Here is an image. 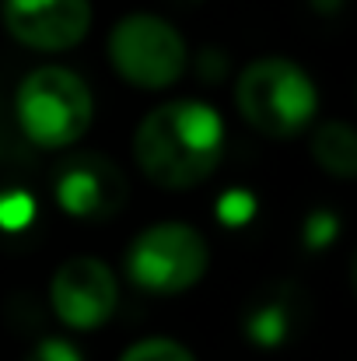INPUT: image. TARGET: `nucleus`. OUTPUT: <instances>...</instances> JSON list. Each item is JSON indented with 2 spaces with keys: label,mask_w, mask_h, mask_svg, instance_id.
Listing matches in <instances>:
<instances>
[{
  "label": "nucleus",
  "mask_w": 357,
  "mask_h": 361,
  "mask_svg": "<svg viewBox=\"0 0 357 361\" xmlns=\"http://www.w3.org/2000/svg\"><path fill=\"white\" fill-rule=\"evenodd\" d=\"M225 154V120L214 106L175 99L151 109L133 133V161L151 186L193 190L214 176Z\"/></svg>",
  "instance_id": "f257e3e1"
},
{
  "label": "nucleus",
  "mask_w": 357,
  "mask_h": 361,
  "mask_svg": "<svg viewBox=\"0 0 357 361\" xmlns=\"http://www.w3.org/2000/svg\"><path fill=\"white\" fill-rule=\"evenodd\" d=\"M235 106L256 133L287 140L312 126L319 92L301 63L287 56H259L238 74Z\"/></svg>",
  "instance_id": "f03ea898"
},
{
  "label": "nucleus",
  "mask_w": 357,
  "mask_h": 361,
  "mask_svg": "<svg viewBox=\"0 0 357 361\" xmlns=\"http://www.w3.org/2000/svg\"><path fill=\"white\" fill-rule=\"evenodd\" d=\"M14 106L21 133L46 151L77 144L95 120V99L88 81L60 63L28 71L18 85Z\"/></svg>",
  "instance_id": "7ed1b4c3"
},
{
  "label": "nucleus",
  "mask_w": 357,
  "mask_h": 361,
  "mask_svg": "<svg viewBox=\"0 0 357 361\" xmlns=\"http://www.w3.org/2000/svg\"><path fill=\"white\" fill-rule=\"evenodd\" d=\"M211 245L186 221H158L126 249V274L147 295H182L203 281Z\"/></svg>",
  "instance_id": "20e7f679"
},
{
  "label": "nucleus",
  "mask_w": 357,
  "mask_h": 361,
  "mask_svg": "<svg viewBox=\"0 0 357 361\" xmlns=\"http://www.w3.org/2000/svg\"><path fill=\"white\" fill-rule=\"evenodd\" d=\"M109 60L126 85L161 92L186 74L189 49L172 21L158 14H126L109 32Z\"/></svg>",
  "instance_id": "39448f33"
},
{
  "label": "nucleus",
  "mask_w": 357,
  "mask_h": 361,
  "mask_svg": "<svg viewBox=\"0 0 357 361\" xmlns=\"http://www.w3.org/2000/svg\"><path fill=\"white\" fill-rule=\"evenodd\" d=\"M49 305L56 319L70 330L106 326L119 305V281L113 267L88 252L63 259L49 284Z\"/></svg>",
  "instance_id": "423d86ee"
},
{
  "label": "nucleus",
  "mask_w": 357,
  "mask_h": 361,
  "mask_svg": "<svg viewBox=\"0 0 357 361\" xmlns=\"http://www.w3.org/2000/svg\"><path fill=\"white\" fill-rule=\"evenodd\" d=\"M92 0H4V25L14 42L35 53H67L92 32Z\"/></svg>",
  "instance_id": "0eeeda50"
},
{
  "label": "nucleus",
  "mask_w": 357,
  "mask_h": 361,
  "mask_svg": "<svg viewBox=\"0 0 357 361\" xmlns=\"http://www.w3.org/2000/svg\"><path fill=\"white\" fill-rule=\"evenodd\" d=\"M53 193L70 218H113L126 200V176L102 154H77L56 172Z\"/></svg>",
  "instance_id": "6e6552de"
},
{
  "label": "nucleus",
  "mask_w": 357,
  "mask_h": 361,
  "mask_svg": "<svg viewBox=\"0 0 357 361\" xmlns=\"http://www.w3.org/2000/svg\"><path fill=\"white\" fill-rule=\"evenodd\" d=\"M312 158L319 161L322 172L337 176V179H354L357 176V137L351 123L344 120H326L315 126L312 133Z\"/></svg>",
  "instance_id": "1a4fd4ad"
},
{
  "label": "nucleus",
  "mask_w": 357,
  "mask_h": 361,
  "mask_svg": "<svg viewBox=\"0 0 357 361\" xmlns=\"http://www.w3.org/2000/svg\"><path fill=\"white\" fill-rule=\"evenodd\" d=\"M119 361H196V355L172 337H147L126 348Z\"/></svg>",
  "instance_id": "9d476101"
},
{
  "label": "nucleus",
  "mask_w": 357,
  "mask_h": 361,
  "mask_svg": "<svg viewBox=\"0 0 357 361\" xmlns=\"http://www.w3.org/2000/svg\"><path fill=\"white\" fill-rule=\"evenodd\" d=\"M21 361H84V358H81V351H77L70 341L49 337V341H39Z\"/></svg>",
  "instance_id": "9b49d317"
},
{
  "label": "nucleus",
  "mask_w": 357,
  "mask_h": 361,
  "mask_svg": "<svg viewBox=\"0 0 357 361\" xmlns=\"http://www.w3.org/2000/svg\"><path fill=\"white\" fill-rule=\"evenodd\" d=\"M28 218H32V200L25 197V193H7V197H0V225L4 228H25L28 225Z\"/></svg>",
  "instance_id": "f8f14e48"
},
{
  "label": "nucleus",
  "mask_w": 357,
  "mask_h": 361,
  "mask_svg": "<svg viewBox=\"0 0 357 361\" xmlns=\"http://www.w3.org/2000/svg\"><path fill=\"white\" fill-rule=\"evenodd\" d=\"M218 214H221L228 225H242V221L252 214V197H249V193H242V190H232V193L221 200Z\"/></svg>",
  "instance_id": "ddd939ff"
},
{
  "label": "nucleus",
  "mask_w": 357,
  "mask_h": 361,
  "mask_svg": "<svg viewBox=\"0 0 357 361\" xmlns=\"http://www.w3.org/2000/svg\"><path fill=\"white\" fill-rule=\"evenodd\" d=\"M333 228H337V221H333V218H326V214H322V218H315V221L308 225V232H312V235H308V242H312V245L330 242V239H333Z\"/></svg>",
  "instance_id": "4468645a"
}]
</instances>
